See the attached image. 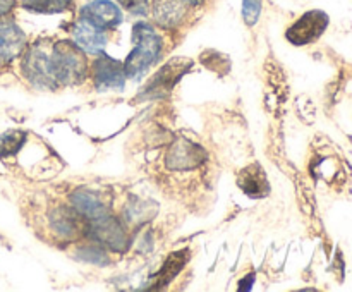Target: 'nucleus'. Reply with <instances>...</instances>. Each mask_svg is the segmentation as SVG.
<instances>
[{
  "label": "nucleus",
  "mask_w": 352,
  "mask_h": 292,
  "mask_svg": "<svg viewBox=\"0 0 352 292\" xmlns=\"http://www.w3.org/2000/svg\"><path fill=\"white\" fill-rule=\"evenodd\" d=\"M239 186L244 192H248L250 196H263L268 191L267 179H265L263 172L253 165V167L246 168V170L241 174Z\"/></svg>",
  "instance_id": "4468645a"
},
{
  "label": "nucleus",
  "mask_w": 352,
  "mask_h": 292,
  "mask_svg": "<svg viewBox=\"0 0 352 292\" xmlns=\"http://www.w3.org/2000/svg\"><path fill=\"white\" fill-rule=\"evenodd\" d=\"M52 64L57 85H76L86 78L85 55L72 41L60 40L52 45Z\"/></svg>",
  "instance_id": "f03ea898"
},
{
  "label": "nucleus",
  "mask_w": 352,
  "mask_h": 292,
  "mask_svg": "<svg viewBox=\"0 0 352 292\" xmlns=\"http://www.w3.org/2000/svg\"><path fill=\"white\" fill-rule=\"evenodd\" d=\"M23 30L12 21H0V64H9L24 48Z\"/></svg>",
  "instance_id": "9b49d317"
},
{
  "label": "nucleus",
  "mask_w": 352,
  "mask_h": 292,
  "mask_svg": "<svg viewBox=\"0 0 352 292\" xmlns=\"http://www.w3.org/2000/svg\"><path fill=\"white\" fill-rule=\"evenodd\" d=\"M54 227L58 234L71 237L72 234L78 232V227H81V222L78 218V213L67 208H60L54 213Z\"/></svg>",
  "instance_id": "2eb2a0df"
},
{
  "label": "nucleus",
  "mask_w": 352,
  "mask_h": 292,
  "mask_svg": "<svg viewBox=\"0 0 352 292\" xmlns=\"http://www.w3.org/2000/svg\"><path fill=\"white\" fill-rule=\"evenodd\" d=\"M72 0H23V7L26 10L38 14H57L69 9Z\"/></svg>",
  "instance_id": "dca6fc26"
},
{
  "label": "nucleus",
  "mask_w": 352,
  "mask_h": 292,
  "mask_svg": "<svg viewBox=\"0 0 352 292\" xmlns=\"http://www.w3.org/2000/svg\"><path fill=\"white\" fill-rule=\"evenodd\" d=\"M23 72L28 81L40 88H55L54 64H52V48H45L41 43H34L23 58Z\"/></svg>",
  "instance_id": "7ed1b4c3"
},
{
  "label": "nucleus",
  "mask_w": 352,
  "mask_h": 292,
  "mask_svg": "<svg viewBox=\"0 0 352 292\" xmlns=\"http://www.w3.org/2000/svg\"><path fill=\"white\" fill-rule=\"evenodd\" d=\"M81 17H85V19H88L89 23L102 27V30L116 27L122 23V12L110 0H93L88 5L82 7Z\"/></svg>",
  "instance_id": "6e6552de"
},
{
  "label": "nucleus",
  "mask_w": 352,
  "mask_h": 292,
  "mask_svg": "<svg viewBox=\"0 0 352 292\" xmlns=\"http://www.w3.org/2000/svg\"><path fill=\"white\" fill-rule=\"evenodd\" d=\"M179 62V60H177ZM177 62H168V65L165 69H162L157 76L153 78V81L144 88V91H158L162 93L164 89H168L175 81L179 79V76H182L186 72V69L191 67V60H184V64H177Z\"/></svg>",
  "instance_id": "f8f14e48"
},
{
  "label": "nucleus",
  "mask_w": 352,
  "mask_h": 292,
  "mask_svg": "<svg viewBox=\"0 0 352 292\" xmlns=\"http://www.w3.org/2000/svg\"><path fill=\"white\" fill-rule=\"evenodd\" d=\"M203 0H153V19L164 27H177Z\"/></svg>",
  "instance_id": "39448f33"
},
{
  "label": "nucleus",
  "mask_w": 352,
  "mask_h": 292,
  "mask_svg": "<svg viewBox=\"0 0 352 292\" xmlns=\"http://www.w3.org/2000/svg\"><path fill=\"white\" fill-rule=\"evenodd\" d=\"M91 74L93 82H95L96 89H100V91L122 89L127 78L122 62L113 60L112 57L105 55L103 52L98 55V58L93 62Z\"/></svg>",
  "instance_id": "20e7f679"
},
{
  "label": "nucleus",
  "mask_w": 352,
  "mask_h": 292,
  "mask_svg": "<svg viewBox=\"0 0 352 292\" xmlns=\"http://www.w3.org/2000/svg\"><path fill=\"white\" fill-rule=\"evenodd\" d=\"M261 12V0H243V17L248 26L256 24L260 19Z\"/></svg>",
  "instance_id": "6ab92c4d"
},
{
  "label": "nucleus",
  "mask_w": 352,
  "mask_h": 292,
  "mask_svg": "<svg viewBox=\"0 0 352 292\" xmlns=\"http://www.w3.org/2000/svg\"><path fill=\"white\" fill-rule=\"evenodd\" d=\"M71 199H72V205H74L76 210H78V213L88 216V218L96 220L100 218V216L107 215V206L103 205V203L100 201L93 192L81 189V191H76Z\"/></svg>",
  "instance_id": "ddd939ff"
},
{
  "label": "nucleus",
  "mask_w": 352,
  "mask_h": 292,
  "mask_svg": "<svg viewBox=\"0 0 352 292\" xmlns=\"http://www.w3.org/2000/svg\"><path fill=\"white\" fill-rule=\"evenodd\" d=\"M203 161V150L188 139H179L168 148L167 165L172 170H188L198 167Z\"/></svg>",
  "instance_id": "9d476101"
},
{
  "label": "nucleus",
  "mask_w": 352,
  "mask_h": 292,
  "mask_svg": "<svg viewBox=\"0 0 352 292\" xmlns=\"http://www.w3.org/2000/svg\"><path fill=\"white\" fill-rule=\"evenodd\" d=\"M72 40L86 54H102L107 45L105 30L95 26L85 17H79L72 27Z\"/></svg>",
  "instance_id": "0eeeda50"
},
{
  "label": "nucleus",
  "mask_w": 352,
  "mask_h": 292,
  "mask_svg": "<svg viewBox=\"0 0 352 292\" xmlns=\"http://www.w3.org/2000/svg\"><path fill=\"white\" fill-rule=\"evenodd\" d=\"M327 24H329L327 14H323L322 10H309L289 27L287 40L294 45L309 43L325 31Z\"/></svg>",
  "instance_id": "423d86ee"
},
{
  "label": "nucleus",
  "mask_w": 352,
  "mask_h": 292,
  "mask_svg": "<svg viewBox=\"0 0 352 292\" xmlns=\"http://www.w3.org/2000/svg\"><path fill=\"white\" fill-rule=\"evenodd\" d=\"M26 134L23 131H7L0 134V157H10L23 146Z\"/></svg>",
  "instance_id": "f3484780"
},
{
  "label": "nucleus",
  "mask_w": 352,
  "mask_h": 292,
  "mask_svg": "<svg viewBox=\"0 0 352 292\" xmlns=\"http://www.w3.org/2000/svg\"><path fill=\"white\" fill-rule=\"evenodd\" d=\"M184 254H186V251H182V253L170 254V258H168V261L165 263V267L162 268L160 280H158V287H162V285H165L167 282H170L172 278H174V275H177L179 270L184 267V263H186Z\"/></svg>",
  "instance_id": "a211bd4d"
},
{
  "label": "nucleus",
  "mask_w": 352,
  "mask_h": 292,
  "mask_svg": "<svg viewBox=\"0 0 352 292\" xmlns=\"http://www.w3.org/2000/svg\"><path fill=\"white\" fill-rule=\"evenodd\" d=\"M117 2L120 7L129 10L131 14H136V16H146L148 10H150L148 0H117Z\"/></svg>",
  "instance_id": "aec40b11"
},
{
  "label": "nucleus",
  "mask_w": 352,
  "mask_h": 292,
  "mask_svg": "<svg viewBox=\"0 0 352 292\" xmlns=\"http://www.w3.org/2000/svg\"><path fill=\"white\" fill-rule=\"evenodd\" d=\"M91 232L100 243H103L105 246H109L113 251H124L127 246V236L124 232V229L120 227V223L117 222L113 216L103 215L100 218L93 220Z\"/></svg>",
  "instance_id": "1a4fd4ad"
},
{
  "label": "nucleus",
  "mask_w": 352,
  "mask_h": 292,
  "mask_svg": "<svg viewBox=\"0 0 352 292\" xmlns=\"http://www.w3.org/2000/svg\"><path fill=\"white\" fill-rule=\"evenodd\" d=\"M134 48L124 62L127 78H140L160 57L162 38L148 23H136L133 27Z\"/></svg>",
  "instance_id": "f257e3e1"
},
{
  "label": "nucleus",
  "mask_w": 352,
  "mask_h": 292,
  "mask_svg": "<svg viewBox=\"0 0 352 292\" xmlns=\"http://www.w3.org/2000/svg\"><path fill=\"white\" fill-rule=\"evenodd\" d=\"M16 3V0H0V16H6L7 12H10Z\"/></svg>",
  "instance_id": "412c9836"
}]
</instances>
